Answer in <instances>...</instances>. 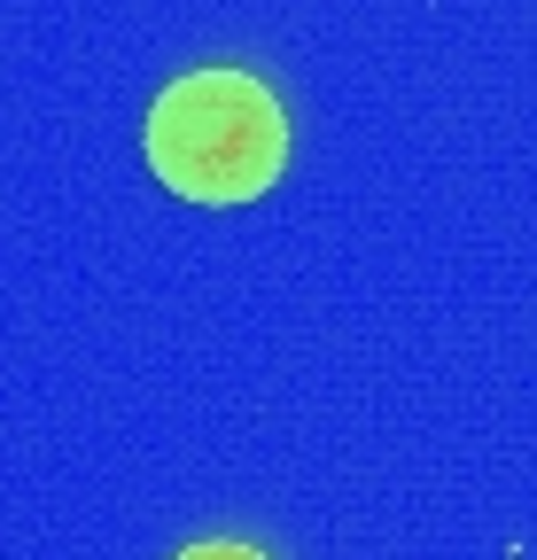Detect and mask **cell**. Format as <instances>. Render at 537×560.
<instances>
[{
    "label": "cell",
    "mask_w": 537,
    "mask_h": 560,
    "mask_svg": "<svg viewBox=\"0 0 537 560\" xmlns=\"http://www.w3.org/2000/svg\"><path fill=\"white\" fill-rule=\"evenodd\" d=\"M149 164L187 202H257L289 164V117L249 70H187L149 109Z\"/></svg>",
    "instance_id": "cell-1"
},
{
    "label": "cell",
    "mask_w": 537,
    "mask_h": 560,
    "mask_svg": "<svg viewBox=\"0 0 537 560\" xmlns=\"http://www.w3.org/2000/svg\"><path fill=\"white\" fill-rule=\"evenodd\" d=\"M172 560H265V552L242 545V537H211V545H187V552H172Z\"/></svg>",
    "instance_id": "cell-2"
}]
</instances>
